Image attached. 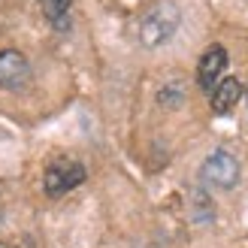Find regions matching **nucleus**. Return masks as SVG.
<instances>
[{
	"mask_svg": "<svg viewBox=\"0 0 248 248\" xmlns=\"http://www.w3.org/2000/svg\"><path fill=\"white\" fill-rule=\"evenodd\" d=\"M85 167L82 160L70 157V155H55L52 160L46 164V172H43V188L48 197H64L70 194L73 188H79L85 182Z\"/></svg>",
	"mask_w": 248,
	"mask_h": 248,
	"instance_id": "nucleus-1",
	"label": "nucleus"
},
{
	"mask_svg": "<svg viewBox=\"0 0 248 248\" xmlns=\"http://www.w3.org/2000/svg\"><path fill=\"white\" fill-rule=\"evenodd\" d=\"M200 179L206 185H212V188H221V191L236 188V182H239V160L233 157L230 152H224V148H218V152H212L206 157V164L200 167Z\"/></svg>",
	"mask_w": 248,
	"mask_h": 248,
	"instance_id": "nucleus-2",
	"label": "nucleus"
},
{
	"mask_svg": "<svg viewBox=\"0 0 248 248\" xmlns=\"http://www.w3.org/2000/svg\"><path fill=\"white\" fill-rule=\"evenodd\" d=\"M176 28H179V12L172 9V6H157V9H152L142 18V24H140V40L145 46L155 48L160 43H167L170 36L176 33Z\"/></svg>",
	"mask_w": 248,
	"mask_h": 248,
	"instance_id": "nucleus-3",
	"label": "nucleus"
},
{
	"mask_svg": "<svg viewBox=\"0 0 248 248\" xmlns=\"http://www.w3.org/2000/svg\"><path fill=\"white\" fill-rule=\"evenodd\" d=\"M31 82V64L21 52H0V88L6 91H21Z\"/></svg>",
	"mask_w": 248,
	"mask_h": 248,
	"instance_id": "nucleus-4",
	"label": "nucleus"
},
{
	"mask_svg": "<svg viewBox=\"0 0 248 248\" xmlns=\"http://www.w3.org/2000/svg\"><path fill=\"white\" fill-rule=\"evenodd\" d=\"M224 70H227V52L224 46H209L200 64H197V85H200L203 91L212 94V88L224 79Z\"/></svg>",
	"mask_w": 248,
	"mask_h": 248,
	"instance_id": "nucleus-5",
	"label": "nucleus"
},
{
	"mask_svg": "<svg viewBox=\"0 0 248 248\" xmlns=\"http://www.w3.org/2000/svg\"><path fill=\"white\" fill-rule=\"evenodd\" d=\"M212 109L218 115H224V112H230L233 106L239 103V97H242V82L236 79V76H227V79H221L215 88H212Z\"/></svg>",
	"mask_w": 248,
	"mask_h": 248,
	"instance_id": "nucleus-6",
	"label": "nucleus"
},
{
	"mask_svg": "<svg viewBox=\"0 0 248 248\" xmlns=\"http://www.w3.org/2000/svg\"><path fill=\"white\" fill-rule=\"evenodd\" d=\"M43 3V16L52 28L64 31L70 24V9H73V0H40Z\"/></svg>",
	"mask_w": 248,
	"mask_h": 248,
	"instance_id": "nucleus-7",
	"label": "nucleus"
},
{
	"mask_svg": "<svg viewBox=\"0 0 248 248\" xmlns=\"http://www.w3.org/2000/svg\"><path fill=\"white\" fill-rule=\"evenodd\" d=\"M0 248H6V245H0Z\"/></svg>",
	"mask_w": 248,
	"mask_h": 248,
	"instance_id": "nucleus-8",
	"label": "nucleus"
}]
</instances>
